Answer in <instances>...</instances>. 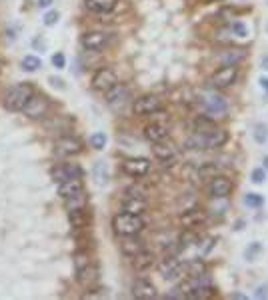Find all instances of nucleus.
<instances>
[{
	"label": "nucleus",
	"instance_id": "c03bdc74",
	"mask_svg": "<svg viewBox=\"0 0 268 300\" xmlns=\"http://www.w3.org/2000/svg\"><path fill=\"white\" fill-rule=\"evenodd\" d=\"M260 64H262V66H264V68L268 70V56H264V58H262V62H260Z\"/></svg>",
	"mask_w": 268,
	"mask_h": 300
},
{
	"label": "nucleus",
	"instance_id": "f03ea898",
	"mask_svg": "<svg viewBox=\"0 0 268 300\" xmlns=\"http://www.w3.org/2000/svg\"><path fill=\"white\" fill-rule=\"evenodd\" d=\"M112 228L118 236H132L142 232L144 228V220L140 214H130V212H118L112 219Z\"/></svg>",
	"mask_w": 268,
	"mask_h": 300
},
{
	"label": "nucleus",
	"instance_id": "6e6552de",
	"mask_svg": "<svg viewBox=\"0 0 268 300\" xmlns=\"http://www.w3.org/2000/svg\"><path fill=\"white\" fill-rule=\"evenodd\" d=\"M110 42V34L106 32H100V30H90V32H84L81 38V44L84 46V50H90V52H100L104 50Z\"/></svg>",
	"mask_w": 268,
	"mask_h": 300
},
{
	"label": "nucleus",
	"instance_id": "393cba45",
	"mask_svg": "<svg viewBox=\"0 0 268 300\" xmlns=\"http://www.w3.org/2000/svg\"><path fill=\"white\" fill-rule=\"evenodd\" d=\"M184 272L188 274V278H196V276H202L206 272V262L200 258V256H194L184 262Z\"/></svg>",
	"mask_w": 268,
	"mask_h": 300
},
{
	"label": "nucleus",
	"instance_id": "37998d69",
	"mask_svg": "<svg viewBox=\"0 0 268 300\" xmlns=\"http://www.w3.org/2000/svg\"><path fill=\"white\" fill-rule=\"evenodd\" d=\"M262 166H264V170H268V154L262 158Z\"/></svg>",
	"mask_w": 268,
	"mask_h": 300
},
{
	"label": "nucleus",
	"instance_id": "a18cd8bd",
	"mask_svg": "<svg viewBox=\"0 0 268 300\" xmlns=\"http://www.w3.org/2000/svg\"><path fill=\"white\" fill-rule=\"evenodd\" d=\"M232 298H238V300H246L244 294H232Z\"/></svg>",
	"mask_w": 268,
	"mask_h": 300
},
{
	"label": "nucleus",
	"instance_id": "c85d7f7f",
	"mask_svg": "<svg viewBox=\"0 0 268 300\" xmlns=\"http://www.w3.org/2000/svg\"><path fill=\"white\" fill-rule=\"evenodd\" d=\"M40 58L38 56H34V54H28L22 58V62H20V66H22V70L24 72H36L38 68H40Z\"/></svg>",
	"mask_w": 268,
	"mask_h": 300
},
{
	"label": "nucleus",
	"instance_id": "a211bd4d",
	"mask_svg": "<svg viewBox=\"0 0 268 300\" xmlns=\"http://www.w3.org/2000/svg\"><path fill=\"white\" fill-rule=\"evenodd\" d=\"M120 208H122V212H130V214H140L142 216V212L146 210V200L142 196L126 194L122 198V202H120Z\"/></svg>",
	"mask_w": 268,
	"mask_h": 300
},
{
	"label": "nucleus",
	"instance_id": "dca6fc26",
	"mask_svg": "<svg viewBox=\"0 0 268 300\" xmlns=\"http://www.w3.org/2000/svg\"><path fill=\"white\" fill-rule=\"evenodd\" d=\"M132 296L138 300H152L158 296L156 286L146 278H136L132 282Z\"/></svg>",
	"mask_w": 268,
	"mask_h": 300
},
{
	"label": "nucleus",
	"instance_id": "423d86ee",
	"mask_svg": "<svg viewBox=\"0 0 268 300\" xmlns=\"http://www.w3.org/2000/svg\"><path fill=\"white\" fill-rule=\"evenodd\" d=\"M158 272L166 280H176L178 276H182V272H184V262L178 256H174V254H166L158 262Z\"/></svg>",
	"mask_w": 268,
	"mask_h": 300
},
{
	"label": "nucleus",
	"instance_id": "c9c22d12",
	"mask_svg": "<svg viewBox=\"0 0 268 300\" xmlns=\"http://www.w3.org/2000/svg\"><path fill=\"white\" fill-rule=\"evenodd\" d=\"M58 18H60V14H58V10H48V12L44 14V18H42V22H44L46 26H54V24L58 22Z\"/></svg>",
	"mask_w": 268,
	"mask_h": 300
},
{
	"label": "nucleus",
	"instance_id": "4be33fe9",
	"mask_svg": "<svg viewBox=\"0 0 268 300\" xmlns=\"http://www.w3.org/2000/svg\"><path fill=\"white\" fill-rule=\"evenodd\" d=\"M82 190H84V182H82V176L70 178V180H64V182H60V184H58V194H60L62 198H66V196H72V194H76V192H82Z\"/></svg>",
	"mask_w": 268,
	"mask_h": 300
},
{
	"label": "nucleus",
	"instance_id": "cd10ccee",
	"mask_svg": "<svg viewBox=\"0 0 268 300\" xmlns=\"http://www.w3.org/2000/svg\"><path fill=\"white\" fill-rule=\"evenodd\" d=\"M86 208H78V210H68V222L72 228H84L86 226Z\"/></svg>",
	"mask_w": 268,
	"mask_h": 300
},
{
	"label": "nucleus",
	"instance_id": "aec40b11",
	"mask_svg": "<svg viewBox=\"0 0 268 300\" xmlns=\"http://www.w3.org/2000/svg\"><path fill=\"white\" fill-rule=\"evenodd\" d=\"M206 219V214L200 210V208H188L182 212V216H180V222H182V226L186 228V230H194L196 226H200L202 222Z\"/></svg>",
	"mask_w": 268,
	"mask_h": 300
},
{
	"label": "nucleus",
	"instance_id": "b1692460",
	"mask_svg": "<svg viewBox=\"0 0 268 300\" xmlns=\"http://www.w3.org/2000/svg\"><path fill=\"white\" fill-rule=\"evenodd\" d=\"M120 250H122V254H126V256H134V254H138L140 250H144V242H142L136 234H132V236H122Z\"/></svg>",
	"mask_w": 268,
	"mask_h": 300
},
{
	"label": "nucleus",
	"instance_id": "79ce46f5",
	"mask_svg": "<svg viewBox=\"0 0 268 300\" xmlns=\"http://www.w3.org/2000/svg\"><path fill=\"white\" fill-rule=\"evenodd\" d=\"M260 86H262V88H264V90H266L268 92V76H262V78H260Z\"/></svg>",
	"mask_w": 268,
	"mask_h": 300
},
{
	"label": "nucleus",
	"instance_id": "473e14b6",
	"mask_svg": "<svg viewBox=\"0 0 268 300\" xmlns=\"http://www.w3.org/2000/svg\"><path fill=\"white\" fill-rule=\"evenodd\" d=\"M254 140L258 144H264L268 140V126L266 124H256L254 126Z\"/></svg>",
	"mask_w": 268,
	"mask_h": 300
},
{
	"label": "nucleus",
	"instance_id": "72a5a7b5",
	"mask_svg": "<svg viewBox=\"0 0 268 300\" xmlns=\"http://www.w3.org/2000/svg\"><path fill=\"white\" fill-rule=\"evenodd\" d=\"M88 264H92V262H90V258H88L84 252L76 254V258H74V270H76V272H81L82 268H86Z\"/></svg>",
	"mask_w": 268,
	"mask_h": 300
},
{
	"label": "nucleus",
	"instance_id": "412c9836",
	"mask_svg": "<svg viewBox=\"0 0 268 300\" xmlns=\"http://www.w3.org/2000/svg\"><path fill=\"white\" fill-rule=\"evenodd\" d=\"M84 6L92 14H108L114 10L116 0H84Z\"/></svg>",
	"mask_w": 268,
	"mask_h": 300
},
{
	"label": "nucleus",
	"instance_id": "49530a36",
	"mask_svg": "<svg viewBox=\"0 0 268 300\" xmlns=\"http://www.w3.org/2000/svg\"><path fill=\"white\" fill-rule=\"evenodd\" d=\"M206 2H218V0H206Z\"/></svg>",
	"mask_w": 268,
	"mask_h": 300
},
{
	"label": "nucleus",
	"instance_id": "f3484780",
	"mask_svg": "<svg viewBox=\"0 0 268 300\" xmlns=\"http://www.w3.org/2000/svg\"><path fill=\"white\" fill-rule=\"evenodd\" d=\"M52 180L54 182H64V180H70V178H76V176H82V168L78 164H58V166H54L52 168Z\"/></svg>",
	"mask_w": 268,
	"mask_h": 300
},
{
	"label": "nucleus",
	"instance_id": "a878e982",
	"mask_svg": "<svg viewBox=\"0 0 268 300\" xmlns=\"http://www.w3.org/2000/svg\"><path fill=\"white\" fill-rule=\"evenodd\" d=\"M86 202H88V198H86L84 190L76 192V194H72V196H66V198H64V208H66V210H78V208H86Z\"/></svg>",
	"mask_w": 268,
	"mask_h": 300
},
{
	"label": "nucleus",
	"instance_id": "ddd939ff",
	"mask_svg": "<svg viewBox=\"0 0 268 300\" xmlns=\"http://www.w3.org/2000/svg\"><path fill=\"white\" fill-rule=\"evenodd\" d=\"M152 154H154L164 166H166V164L170 166V164H174V160H176V148H174V144L168 142L166 138L160 140V142H154V146H152Z\"/></svg>",
	"mask_w": 268,
	"mask_h": 300
},
{
	"label": "nucleus",
	"instance_id": "20e7f679",
	"mask_svg": "<svg viewBox=\"0 0 268 300\" xmlns=\"http://www.w3.org/2000/svg\"><path fill=\"white\" fill-rule=\"evenodd\" d=\"M198 102H200V106L204 108L206 114H210V116H215V114H224L226 110H228V102H226V98L222 96V94H218L216 90H202L200 94H198Z\"/></svg>",
	"mask_w": 268,
	"mask_h": 300
},
{
	"label": "nucleus",
	"instance_id": "e433bc0d",
	"mask_svg": "<svg viewBox=\"0 0 268 300\" xmlns=\"http://www.w3.org/2000/svg\"><path fill=\"white\" fill-rule=\"evenodd\" d=\"M232 32H234L238 38H246V36H248V28L244 26L242 22H234V24H232Z\"/></svg>",
	"mask_w": 268,
	"mask_h": 300
},
{
	"label": "nucleus",
	"instance_id": "6ab92c4d",
	"mask_svg": "<svg viewBox=\"0 0 268 300\" xmlns=\"http://www.w3.org/2000/svg\"><path fill=\"white\" fill-rule=\"evenodd\" d=\"M144 138L148 142H160L164 138H168V126L164 122H150L144 126Z\"/></svg>",
	"mask_w": 268,
	"mask_h": 300
},
{
	"label": "nucleus",
	"instance_id": "f704fd0d",
	"mask_svg": "<svg viewBox=\"0 0 268 300\" xmlns=\"http://www.w3.org/2000/svg\"><path fill=\"white\" fill-rule=\"evenodd\" d=\"M250 178H252L254 184H262L266 180V170L264 168H254L252 174H250Z\"/></svg>",
	"mask_w": 268,
	"mask_h": 300
},
{
	"label": "nucleus",
	"instance_id": "c756f323",
	"mask_svg": "<svg viewBox=\"0 0 268 300\" xmlns=\"http://www.w3.org/2000/svg\"><path fill=\"white\" fill-rule=\"evenodd\" d=\"M244 204H246V206H250V208H260V206L264 204V198H262V194L248 192V194L244 196Z\"/></svg>",
	"mask_w": 268,
	"mask_h": 300
},
{
	"label": "nucleus",
	"instance_id": "58836bf2",
	"mask_svg": "<svg viewBox=\"0 0 268 300\" xmlns=\"http://www.w3.org/2000/svg\"><path fill=\"white\" fill-rule=\"evenodd\" d=\"M268 296V286H258V290H256V298H266Z\"/></svg>",
	"mask_w": 268,
	"mask_h": 300
},
{
	"label": "nucleus",
	"instance_id": "ea45409f",
	"mask_svg": "<svg viewBox=\"0 0 268 300\" xmlns=\"http://www.w3.org/2000/svg\"><path fill=\"white\" fill-rule=\"evenodd\" d=\"M50 4H52V0H38V6L40 8H48Z\"/></svg>",
	"mask_w": 268,
	"mask_h": 300
},
{
	"label": "nucleus",
	"instance_id": "0eeeda50",
	"mask_svg": "<svg viewBox=\"0 0 268 300\" xmlns=\"http://www.w3.org/2000/svg\"><path fill=\"white\" fill-rule=\"evenodd\" d=\"M132 110L136 116H152L162 110V100L154 94H144L134 100Z\"/></svg>",
	"mask_w": 268,
	"mask_h": 300
},
{
	"label": "nucleus",
	"instance_id": "a19ab883",
	"mask_svg": "<svg viewBox=\"0 0 268 300\" xmlns=\"http://www.w3.org/2000/svg\"><path fill=\"white\" fill-rule=\"evenodd\" d=\"M50 82H52V86H56V88H64V84H62L60 78H50Z\"/></svg>",
	"mask_w": 268,
	"mask_h": 300
},
{
	"label": "nucleus",
	"instance_id": "9d476101",
	"mask_svg": "<svg viewBox=\"0 0 268 300\" xmlns=\"http://www.w3.org/2000/svg\"><path fill=\"white\" fill-rule=\"evenodd\" d=\"M116 82H118L116 72H114L112 68L102 66V68H98V70L94 72V76H92V88L98 90V92H106V90H110Z\"/></svg>",
	"mask_w": 268,
	"mask_h": 300
},
{
	"label": "nucleus",
	"instance_id": "5701e85b",
	"mask_svg": "<svg viewBox=\"0 0 268 300\" xmlns=\"http://www.w3.org/2000/svg\"><path fill=\"white\" fill-rule=\"evenodd\" d=\"M130 258H132L134 270H138V272H144V270H148L154 264V254L148 252V250H140L138 254H134Z\"/></svg>",
	"mask_w": 268,
	"mask_h": 300
},
{
	"label": "nucleus",
	"instance_id": "f257e3e1",
	"mask_svg": "<svg viewBox=\"0 0 268 300\" xmlns=\"http://www.w3.org/2000/svg\"><path fill=\"white\" fill-rule=\"evenodd\" d=\"M228 140V132L224 128H216L215 124H208L206 128H200L194 130V134L186 140L188 148H194V150H215L224 146Z\"/></svg>",
	"mask_w": 268,
	"mask_h": 300
},
{
	"label": "nucleus",
	"instance_id": "f8f14e48",
	"mask_svg": "<svg viewBox=\"0 0 268 300\" xmlns=\"http://www.w3.org/2000/svg\"><path fill=\"white\" fill-rule=\"evenodd\" d=\"M122 170L132 176V178H142L150 172V160L148 158H142V156H134V158H126L122 162Z\"/></svg>",
	"mask_w": 268,
	"mask_h": 300
},
{
	"label": "nucleus",
	"instance_id": "7ed1b4c3",
	"mask_svg": "<svg viewBox=\"0 0 268 300\" xmlns=\"http://www.w3.org/2000/svg\"><path fill=\"white\" fill-rule=\"evenodd\" d=\"M34 94V86L28 84V82H20L16 86H12L6 96H4V106L10 112H18V110L24 108V104L28 102V98Z\"/></svg>",
	"mask_w": 268,
	"mask_h": 300
},
{
	"label": "nucleus",
	"instance_id": "4468645a",
	"mask_svg": "<svg viewBox=\"0 0 268 300\" xmlns=\"http://www.w3.org/2000/svg\"><path fill=\"white\" fill-rule=\"evenodd\" d=\"M206 190L210 198H228V194L232 192V182L226 176H212Z\"/></svg>",
	"mask_w": 268,
	"mask_h": 300
},
{
	"label": "nucleus",
	"instance_id": "9b49d317",
	"mask_svg": "<svg viewBox=\"0 0 268 300\" xmlns=\"http://www.w3.org/2000/svg\"><path fill=\"white\" fill-rule=\"evenodd\" d=\"M54 152L58 156H76L82 152V142L76 137H62L56 140L54 144Z\"/></svg>",
	"mask_w": 268,
	"mask_h": 300
},
{
	"label": "nucleus",
	"instance_id": "2f4dec72",
	"mask_svg": "<svg viewBox=\"0 0 268 300\" xmlns=\"http://www.w3.org/2000/svg\"><path fill=\"white\" fill-rule=\"evenodd\" d=\"M90 146H92L94 150H102V148L106 146V134H104V132L92 134V137H90Z\"/></svg>",
	"mask_w": 268,
	"mask_h": 300
},
{
	"label": "nucleus",
	"instance_id": "bb28decb",
	"mask_svg": "<svg viewBox=\"0 0 268 300\" xmlns=\"http://www.w3.org/2000/svg\"><path fill=\"white\" fill-rule=\"evenodd\" d=\"M96 278H98V272H96V268L92 264H88L86 268H82L81 272H76V280L81 282L82 286H92L96 282Z\"/></svg>",
	"mask_w": 268,
	"mask_h": 300
},
{
	"label": "nucleus",
	"instance_id": "2eb2a0df",
	"mask_svg": "<svg viewBox=\"0 0 268 300\" xmlns=\"http://www.w3.org/2000/svg\"><path fill=\"white\" fill-rule=\"evenodd\" d=\"M104 94H106V102L112 108H122V106L126 104L128 96H130L128 88H126L124 84H120V82H116V84H114L110 90H106Z\"/></svg>",
	"mask_w": 268,
	"mask_h": 300
},
{
	"label": "nucleus",
	"instance_id": "39448f33",
	"mask_svg": "<svg viewBox=\"0 0 268 300\" xmlns=\"http://www.w3.org/2000/svg\"><path fill=\"white\" fill-rule=\"evenodd\" d=\"M238 78V66L236 64H222L215 74L210 76V86L212 88H228Z\"/></svg>",
	"mask_w": 268,
	"mask_h": 300
},
{
	"label": "nucleus",
	"instance_id": "1a4fd4ad",
	"mask_svg": "<svg viewBox=\"0 0 268 300\" xmlns=\"http://www.w3.org/2000/svg\"><path fill=\"white\" fill-rule=\"evenodd\" d=\"M22 112L26 114L30 120H38V118H42V116L48 112V98L42 96V94H32V96L28 98V102L24 104Z\"/></svg>",
	"mask_w": 268,
	"mask_h": 300
},
{
	"label": "nucleus",
	"instance_id": "7c9ffc66",
	"mask_svg": "<svg viewBox=\"0 0 268 300\" xmlns=\"http://www.w3.org/2000/svg\"><path fill=\"white\" fill-rule=\"evenodd\" d=\"M258 254H262V244L260 242H250L248 248H246V252H244V256H246L248 262H254L258 258Z\"/></svg>",
	"mask_w": 268,
	"mask_h": 300
},
{
	"label": "nucleus",
	"instance_id": "4c0bfd02",
	"mask_svg": "<svg viewBox=\"0 0 268 300\" xmlns=\"http://www.w3.org/2000/svg\"><path fill=\"white\" fill-rule=\"evenodd\" d=\"M52 64L56 68H64V66H66V58H64V54H62V52H56V54L52 56Z\"/></svg>",
	"mask_w": 268,
	"mask_h": 300
}]
</instances>
